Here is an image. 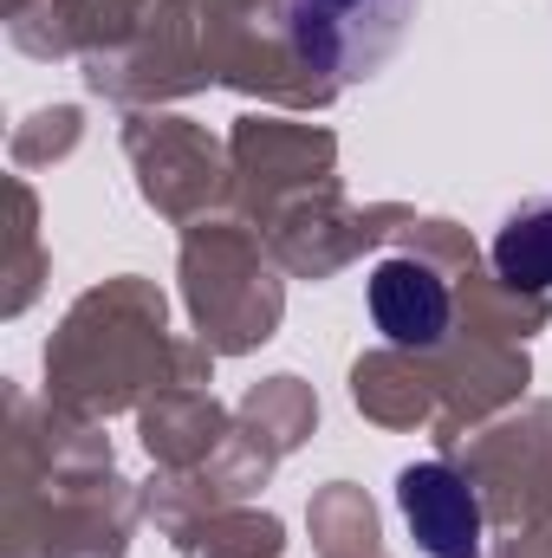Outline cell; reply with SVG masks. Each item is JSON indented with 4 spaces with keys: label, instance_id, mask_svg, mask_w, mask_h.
I'll return each mask as SVG.
<instances>
[{
    "label": "cell",
    "instance_id": "2",
    "mask_svg": "<svg viewBox=\"0 0 552 558\" xmlns=\"http://www.w3.org/2000/svg\"><path fill=\"white\" fill-rule=\"evenodd\" d=\"M397 507L422 558H481V500L448 461H416L397 474Z\"/></svg>",
    "mask_w": 552,
    "mask_h": 558
},
{
    "label": "cell",
    "instance_id": "4",
    "mask_svg": "<svg viewBox=\"0 0 552 558\" xmlns=\"http://www.w3.org/2000/svg\"><path fill=\"white\" fill-rule=\"evenodd\" d=\"M494 274L507 286H527V292H547L552 286V195L520 202L494 228Z\"/></svg>",
    "mask_w": 552,
    "mask_h": 558
},
{
    "label": "cell",
    "instance_id": "1",
    "mask_svg": "<svg viewBox=\"0 0 552 558\" xmlns=\"http://www.w3.org/2000/svg\"><path fill=\"white\" fill-rule=\"evenodd\" d=\"M279 20L299 65L332 78H371L404 46L416 0H286Z\"/></svg>",
    "mask_w": 552,
    "mask_h": 558
},
{
    "label": "cell",
    "instance_id": "3",
    "mask_svg": "<svg viewBox=\"0 0 552 558\" xmlns=\"http://www.w3.org/2000/svg\"><path fill=\"white\" fill-rule=\"evenodd\" d=\"M448 318H455V299L422 260H384L371 274V325L384 331V344L429 351L448 338Z\"/></svg>",
    "mask_w": 552,
    "mask_h": 558
}]
</instances>
